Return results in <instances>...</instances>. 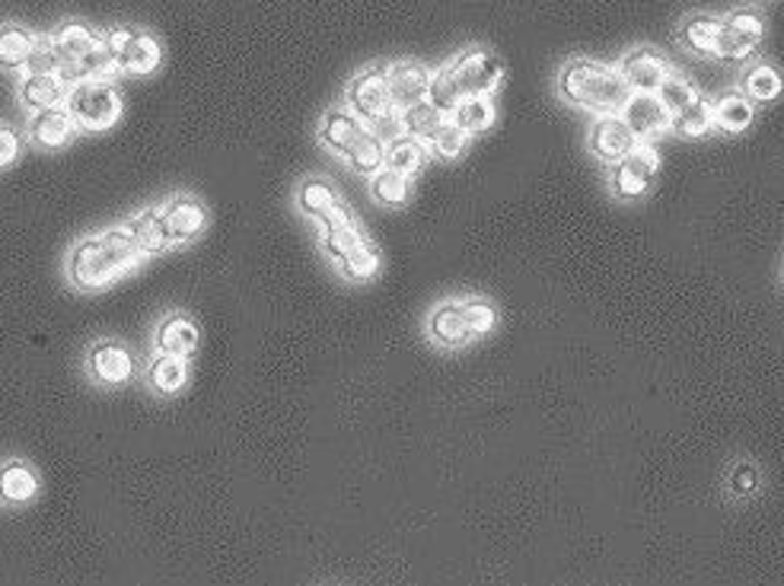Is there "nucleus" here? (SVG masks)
I'll return each mask as SVG.
<instances>
[{"instance_id": "obj_1", "label": "nucleus", "mask_w": 784, "mask_h": 586, "mask_svg": "<svg viewBox=\"0 0 784 586\" xmlns=\"http://www.w3.org/2000/svg\"><path fill=\"white\" fill-rule=\"evenodd\" d=\"M144 252L138 249L128 227H112L99 237H87L71 249L67 275L80 291H99L115 278L138 268Z\"/></svg>"}, {"instance_id": "obj_2", "label": "nucleus", "mask_w": 784, "mask_h": 586, "mask_svg": "<svg viewBox=\"0 0 784 586\" xmlns=\"http://www.w3.org/2000/svg\"><path fill=\"white\" fill-rule=\"evenodd\" d=\"M565 99H571L574 105L599 112V115H619L622 105L632 97V87L625 84V77L619 74V67L599 64V61H571L561 71L558 80Z\"/></svg>"}, {"instance_id": "obj_3", "label": "nucleus", "mask_w": 784, "mask_h": 586, "mask_svg": "<svg viewBox=\"0 0 784 586\" xmlns=\"http://www.w3.org/2000/svg\"><path fill=\"white\" fill-rule=\"evenodd\" d=\"M67 112L74 115L77 128L84 131H105L122 115V97L112 80L105 77H87L71 84L67 93Z\"/></svg>"}, {"instance_id": "obj_4", "label": "nucleus", "mask_w": 784, "mask_h": 586, "mask_svg": "<svg viewBox=\"0 0 784 586\" xmlns=\"http://www.w3.org/2000/svg\"><path fill=\"white\" fill-rule=\"evenodd\" d=\"M99 39H102L105 51L112 54L118 74L144 77V74H153L160 67V61H163L160 42L150 33L138 29V26L122 23V26H112L109 33H102Z\"/></svg>"}, {"instance_id": "obj_5", "label": "nucleus", "mask_w": 784, "mask_h": 586, "mask_svg": "<svg viewBox=\"0 0 784 586\" xmlns=\"http://www.w3.org/2000/svg\"><path fill=\"white\" fill-rule=\"evenodd\" d=\"M456 87L463 99L466 97H491L501 80H504V64L497 61V54L485 49H469L456 54L453 61H446Z\"/></svg>"}, {"instance_id": "obj_6", "label": "nucleus", "mask_w": 784, "mask_h": 586, "mask_svg": "<svg viewBox=\"0 0 784 586\" xmlns=\"http://www.w3.org/2000/svg\"><path fill=\"white\" fill-rule=\"evenodd\" d=\"M347 109L354 115H361L364 122H377L383 118L387 112H392V93H390V77H387V64H374L367 71H361L351 84H347Z\"/></svg>"}, {"instance_id": "obj_7", "label": "nucleus", "mask_w": 784, "mask_h": 586, "mask_svg": "<svg viewBox=\"0 0 784 586\" xmlns=\"http://www.w3.org/2000/svg\"><path fill=\"white\" fill-rule=\"evenodd\" d=\"M657 166H660L657 150L650 144H635L612 166V192L619 198H641L650 189Z\"/></svg>"}, {"instance_id": "obj_8", "label": "nucleus", "mask_w": 784, "mask_h": 586, "mask_svg": "<svg viewBox=\"0 0 784 586\" xmlns=\"http://www.w3.org/2000/svg\"><path fill=\"white\" fill-rule=\"evenodd\" d=\"M619 74L625 77L632 93H657L663 80L673 74V67L660 51L635 49L619 61Z\"/></svg>"}, {"instance_id": "obj_9", "label": "nucleus", "mask_w": 784, "mask_h": 586, "mask_svg": "<svg viewBox=\"0 0 784 586\" xmlns=\"http://www.w3.org/2000/svg\"><path fill=\"white\" fill-rule=\"evenodd\" d=\"M766 36V20L753 10H734L724 20V39H721V58L728 61H746L759 49Z\"/></svg>"}, {"instance_id": "obj_10", "label": "nucleus", "mask_w": 784, "mask_h": 586, "mask_svg": "<svg viewBox=\"0 0 784 586\" xmlns=\"http://www.w3.org/2000/svg\"><path fill=\"white\" fill-rule=\"evenodd\" d=\"M619 115L625 118V125L632 128V135H635L637 141H647V138L660 135L673 122L670 109L663 105V99L657 97V93H632Z\"/></svg>"}, {"instance_id": "obj_11", "label": "nucleus", "mask_w": 784, "mask_h": 586, "mask_svg": "<svg viewBox=\"0 0 784 586\" xmlns=\"http://www.w3.org/2000/svg\"><path fill=\"white\" fill-rule=\"evenodd\" d=\"M87 367L93 373V380L102 386H122L135 377V354L122 342H99L93 344Z\"/></svg>"}, {"instance_id": "obj_12", "label": "nucleus", "mask_w": 784, "mask_h": 586, "mask_svg": "<svg viewBox=\"0 0 784 586\" xmlns=\"http://www.w3.org/2000/svg\"><path fill=\"white\" fill-rule=\"evenodd\" d=\"M387 77H390V93L395 109H408L421 99H428L431 87V71L418 61H395L387 64Z\"/></svg>"}, {"instance_id": "obj_13", "label": "nucleus", "mask_w": 784, "mask_h": 586, "mask_svg": "<svg viewBox=\"0 0 784 586\" xmlns=\"http://www.w3.org/2000/svg\"><path fill=\"white\" fill-rule=\"evenodd\" d=\"M163 217H166V227H169L173 243H192L198 233L204 230V224H207L204 204L192 195L169 198V201L163 204Z\"/></svg>"}, {"instance_id": "obj_14", "label": "nucleus", "mask_w": 784, "mask_h": 586, "mask_svg": "<svg viewBox=\"0 0 784 586\" xmlns=\"http://www.w3.org/2000/svg\"><path fill=\"white\" fill-rule=\"evenodd\" d=\"M635 144L637 138L632 135V128L625 125V118H619V115H603V118L593 125V131H590V150H593L599 160H606V163L622 160Z\"/></svg>"}, {"instance_id": "obj_15", "label": "nucleus", "mask_w": 784, "mask_h": 586, "mask_svg": "<svg viewBox=\"0 0 784 586\" xmlns=\"http://www.w3.org/2000/svg\"><path fill=\"white\" fill-rule=\"evenodd\" d=\"M319 224H323V249L336 262H342L347 252H354L357 245L367 243L364 233L354 227L347 207H342V204H336L326 217H319Z\"/></svg>"}, {"instance_id": "obj_16", "label": "nucleus", "mask_w": 784, "mask_h": 586, "mask_svg": "<svg viewBox=\"0 0 784 586\" xmlns=\"http://www.w3.org/2000/svg\"><path fill=\"white\" fill-rule=\"evenodd\" d=\"M16 90H20V102L29 112H42V109H54V105L67 102L71 84L61 74H23Z\"/></svg>"}, {"instance_id": "obj_17", "label": "nucleus", "mask_w": 784, "mask_h": 586, "mask_svg": "<svg viewBox=\"0 0 784 586\" xmlns=\"http://www.w3.org/2000/svg\"><path fill=\"white\" fill-rule=\"evenodd\" d=\"M683 46L701 58H721V39H724V20H718L715 13H692L686 16L683 29Z\"/></svg>"}, {"instance_id": "obj_18", "label": "nucleus", "mask_w": 784, "mask_h": 586, "mask_svg": "<svg viewBox=\"0 0 784 586\" xmlns=\"http://www.w3.org/2000/svg\"><path fill=\"white\" fill-rule=\"evenodd\" d=\"M74 128H77V122L67 112V105L42 109V112H33V118H29V141L54 150V146H64L71 141Z\"/></svg>"}, {"instance_id": "obj_19", "label": "nucleus", "mask_w": 784, "mask_h": 586, "mask_svg": "<svg viewBox=\"0 0 784 586\" xmlns=\"http://www.w3.org/2000/svg\"><path fill=\"white\" fill-rule=\"evenodd\" d=\"M54 51L61 58V64H74L80 58H87L99 46V36L80 20H64L54 33H51Z\"/></svg>"}, {"instance_id": "obj_20", "label": "nucleus", "mask_w": 784, "mask_h": 586, "mask_svg": "<svg viewBox=\"0 0 784 586\" xmlns=\"http://www.w3.org/2000/svg\"><path fill=\"white\" fill-rule=\"evenodd\" d=\"M198 342V326L189 316H166L156 329V351L160 354H176V357H192Z\"/></svg>"}, {"instance_id": "obj_21", "label": "nucleus", "mask_w": 784, "mask_h": 586, "mask_svg": "<svg viewBox=\"0 0 784 586\" xmlns=\"http://www.w3.org/2000/svg\"><path fill=\"white\" fill-rule=\"evenodd\" d=\"M128 230H131L135 243H138V249H141L144 255H160L163 249L173 245L166 217H163V207H148V211L135 214L131 224H128Z\"/></svg>"}, {"instance_id": "obj_22", "label": "nucleus", "mask_w": 784, "mask_h": 586, "mask_svg": "<svg viewBox=\"0 0 784 586\" xmlns=\"http://www.w3.org/2000/svg\"><path fill=\"white\" fill-rule=\"evenodd\" d=\"M364 131H367V122L361 115H354L351 109H332L326 115V122H323L319 138H323V144L329 146V150H336V153L344 156Z\"/></svg>"}, {"instance_id": "obj_23", "label": "nucleus", "mask_w": 784, "mask_h": 586, "mask_svg": "<svg viewBox=\"0 0 784 586\" xmlns=\"http://www.w3.org/2000/svg\"><path fill=\"white\" fill-rule=\"evenodd\" d=\"M36 494H39V479L26 462L13 459V462L0 466V500L3 504H29Z\"/></svg>"}, {"instance_id": "obj_24", "label": "nucleus", "mask_w": 784, "mask_h": 586, "mask_svg": "<svg viewBox=\"0 0 784 586\" xmlns=\"http://www.w3.org/2000/svg\"><path fill=\"white\" fill-rule=\"evenodd\" d=\"M148 383L150 390L160 392V395H176L179 390H186V383H189V364H186V357L156 354L148 367Z\"/></svg>"}, {"instance_id": "obj_25", "label": "nucleus", "mask_w": 784, "mask_h": 586, "mask_svg": "<svg viewBox=\"0 0 784 586\" xmlns=\"http://www.w3.org/2000/svg\"><path fill=\"white\" fill-rule=\"evenodd\" d=\"M33 46H36L33 29H26L20 23H3L0 26V67L3 71H23Z\"/></svg>"}, {"instance_id": "obj_26", "label": "nucleus", "mask_w": 784, "mask_h": 586, "mask_svg": "<svg viewBox=\"0 0 784 586\" xmlns=\"http://www.w3.org/2000/svg\"><path fill=\"white\" fill-rule=\"evenodd\" d=\"M402 112V131L408 138H418V141H434V135L441 131V125L450 118L443 115L438 105H431L428 99L408 105V109H399Z\"/></svg>"}, {"instance_id": "obj_27", "label": "nucleus", "mask_w": 784, "mask_h": 586, "mask_svg": "<svg viewBox=\"0 0 784 586\" xmlns=\"http://www.w3.org/2000/svg\"><path fill=\"white\" fill-rule=\"evenodd\" d=\"M431 339L434 342L446 344V347H459L469 339V329H466V316H463V306L459 303H443L431 313Z\"/></svg>"}, {"instance_id": "obj_28", "label": "nucleus", "mask_w": 784, "mask_h": 586, "mask_svg": "<svg viewBox=\"0 0 784 586\" xmlns=\"http://www.w3.org/2000/svg\"><path fill=\"white\" fill-rule=\"evenodd\" d=\"M344 156H347L351 169L361 173V176H374V173H380V169L387 166V146H383V141H380L370 128L354 141V146H351Z\"/></svg>"}, {"instance_id": "obj_29", "label": "nucleus", "mask_w": 784, "mask_h": 586, "mask_svg": "<svg viewBox=\"0 0 784 586\" xmlns=\"http://www.w3.org/2000/svg\"><path fill=\"white\" fill-rule=\"evenodd\" d=\"M494 102L491 97H466L456 109H453V122L466 131V135H479V131H489L494 125Z\"/></svg>"}, {"instance_id": "obj_30", "label": "nucleus", "mask_w": 784, "mask_h": 586, "mask_svg": "<svg viewBox=\"0 0 784 586\" xmlns=\"http://www.w3.org/2000/svg\"><path fill=\"white\" fill-rule=\"evenodd\" d=\"M715 125L728 135H739L753 125V102L739 93H728L715 102Z\"/></svg>"}, {"instance_id": "obj_31", "label": "nucleus", "mask_w": 784, "mask_h": 586, "mask_svg": "<svg viewBox=\"0 0 784 586\" xmlns=\"http://www.w3.org/2000/svg\"><path fill=\"white\" fill-rule=\"evenodd\" d=\"M425 160H428V146L421 144L418 138L402 135V138H395L387 146V166L395 169V173H402V176H408V179L425 166Z\"/></svg>"}, {"instance_id": "obj_32", "label": "nucleus", "mask_w": 784, "mask_h": 586, "mask_svg": "<svg viewBox=\"0 0 784 586\" xmlns=\"http://www.w3.org/2000/svg\"><path fill=\"white\" fill-rule=\"evenodd\" d=\"M296 204H300L303 214H309V217L319 220V217H326V214L339 204V192H336L329 182H323V179H309V182L300 186Z\"/></svg>"}, {"instance_id": "obj_33", "label": "nucleus", "mask_w": 784, "mask_h": 586, "mask_svg": "<svg viewBox=\"0 0 784 586\" xmlns=\"http://www.w3.org/2000/svg\"><path fill=\"white\" fill-rule=\"evenodd\" d=\"M670 125H673V131L680 138H705L711 131V125H715V105L698 99L695 105H688L680 115H673Z\"/></svg>"}, {"instance_id": "obj_34", "label": "nucleus", "mask_w": 784, "mask_h": 586, "mask_svg": "<svg viewBox=\"0 0 784 586\" xmlns=\"http://www.w3.org/2000/svg\"><path fill=\"white\" fill-rule=\"evenodd\" d=\"M743 93L746 99H756V102H772V99L782 93V77L772 64H756L749 67V74L743 77Z\"/></svg>"}, {"instance_id": "obj_35", "label": "nucleus", "mask_w": 784, "mask_h": 586, "mask_svg": "<svg viewBox=\"0 0 784 586\" xmlns=\"http://www.w3.org/2000/svg\"><path fill=\"white\" fill-rule=\"evenodd\" d=\"M370 192H374V198H377L380 204L399 207V204L408 201L412 189H408V176H402V173H395L390 166H383L380 173L370 176Z\"/></svg>"}, {"instance_id": "obj_36", "label": "nucleus", "mask_w": 784, "mask_h": 586, "mask_svg": "<svg viewBox=\"0 0 784 586\" xmlns=\"http://www.w3.org/2000/svg\"><path fill=\"white\" fill-rule=\"evenodd\" d=\"M657 97L663 99V105L670 109V115H680L683 109H688V105H695L698 99H701V93H698V87L692 84V80H683V77H667L663 80V87L657 90Z\"/></svg>"}, {"instance_id": "obj_37", "label": "nucleus", "mask_w": 784, "mask_h": 586, "mask_svg": "<svg viewBox=\"0 0 784 586\" xmlns=\"http://www.w3.org/2000/svg\"><path fill=\"white\" fill-rule=\"evenodd\" d=\"M428 102H431V105H438L443 115H453V109L463 102V93H459V87H456V80H453V74H450V67H446V64H443L438 74H431Z\"/></svg>"}, {"instance_id": "obj_38", "label": "nucleus", "mask_w": 784, "mask_h": 586, "mask_svg": "<svg viewBox=\"0 0 784 586\" xmlns=\"http://www.w3.org/2000/svg\"><path fill=\"white\" fill-rule=\"evenodd\" d=\"M342 271L344 278H351V281H367V278H374L377 275V268H380V255L370 249V245H357L354 252H347L342 262Z\"/></svg>"}, {"instance_id": "obj_39", "label": "nucleus", "mask_w": 784, "mask_h": 586, "mask_svg": "<svg viewBox=\"0 0 784 586\" xmlns=\"http://www.w3.org/2000/svg\"><path fill=\"white\" fill-rule=\"evenodd\" d=\"M58 67H61V58L54 51L51 36H36V46L29 51V58H26L23 74H58Z\"/></svg>"}, {"instance_id": "obj_40", "label": "nucleus", "mask_w": 784, "mask_h": 586, "mask_svg": "<svg viewBox=\"0 0 784 586\" xmlns=\"http://www.w3.org/2000/svg\"><path fill=\"white\" fill-rule=\"evenodd\" d=\"M466 144H469V135H466L453 118L443 122L441 131H438L434 141H431V146L438 150V156H443V160H456V156L466 150Z\"/></svg>"}, {"instance_id": "obj_41", "label": "nucleus", "mask_w": 784, "mask_h": 586, "mask_svg": "<svg viewBox=\"0 0 784 586\" xmlns=\"http://www.w3.org/2000/svg\"><path fill=\"white\" fill-rule=\"evenodd\" d=\"M463 316H466V329H469V335H485L494 329V306L485 303V300H472V303H466L463 306Z\"/></svg>"}, {"instance_id": "obj_42", "label": "nucleus", "mask_w": 784, "mask_h": 586, "mask_svg": "<svg viewBox=\"0 0 784 586\" xmlns=\"http://www.w3.org/2000/svg\"><path fill=\"white\" fill-rule=\"evenodd\" d=\"M380 141H395V138H402L405 131H402V112L399 109H392V112H387L383 118H377L374 122V128H370Z\"/></svg>"}, {"instance_id": "obj_43", "label": "nucleus", "mask_w": 784, "mask_h": 586, "mask_svg": "<svg viewBox=\"0 0 784 586\" xmlns=\"http://www.w3.org/2000/svg\"><path fill=\"white\" fill-rule=\"evenodd\" d=\"M20 156V138L13 128L0 125V166H10Z\"/></svg>"}, {"instance_id": "obj_44", "label": "nucleus", "mask_w": 784, "mask_h": 586, "mask_svg": "<svg viewBox=\"0 0 784 586\" xmlns=\"http://www.w3.org/2000/svg\"><path fill=\"white\" fill-rule=\"evenodd\" d=\"M731 488H734V494H749V491L756 488V469L753 466H736L734 469V475H731Z\"/></svg>"}]
</instances>
